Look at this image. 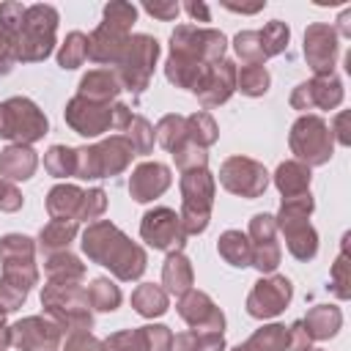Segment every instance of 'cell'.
I'll use <instances>...</instances> for the list:
<instances>
[{"label": "cell", "instance_id": "cell-1", "mask_svg": "<svg viewBox=\"0 0 351 351\" xmlns=\"http://www.w3.org/2000/svg\"><path fill=\"white\" fill-rule=\"evenodd\" d=\"M228 49V38L217 27L178 25L170 36V55L165 63V77L176 88L195 90L208 71L211 63L222 60Z\"/></svg>", "mask_w": 351, "mask_h": 351}, {"label": "cell", "instance_id": "cell-2", "mask_svg": "<svg viewBox=\"0 0 351 351\" xmlns=\"http://www.w3.org/2000/svg\"><path fill=\"white\" fill-rule=\"evenodd\" d=\"M82 252L88 255V261L104 266L112 271L115 280L121 282H132L140 280L145 266H148V255L140 244H134L118 225H112L110 219H96L82 230Z\"/></svg>", "mask_w": 351, "mask_h": 351}, {"label": "cell", "instance_id": "cell-3", "mask_svg": "<svg viewBox=\"0 0 351 351\" xmlns=\"http://www.w3.org/2000/svg\"><path fill=\"white\" fill-rule=\"evenodd\" d=\"M41 304L44 315L52 318L66 335L71 332H90L93 326V313L88 302V291L82 282H52L41 288Z\"/></svg>", "mask_w": 351, "mask_h": 351}, {"label": "cell", "instance_id": "cell-4", "mask_svg": "<svg viewBox=\"0 0 351 351\" xmlns=\"http://www.w3.org/2000/svg\"><path fill=\"white\" fill-rule=\"evenodd\" d=\"M313 208H315L313 195L304 192L296 197H282L280 211L274 217V225L285 236V247L296 261H313L318 252V233L310 225Z\"/></svg>", "mask_w": 351, "mask_h": 351}, {"label": "cell", "instance_id": "cell-5", "mask_svg": "<svg viewBox=\"0 0 351 351\" xmlns=\"http://www.w3.org/2000/svg\"><path fill=\"white\" fill-rule=\"evenodd\" d=\"M55 33H58V11L47 3H36L25 8V19L19 27V36L11 47V60L22 63H38L52 55L55 49Z\"/></svg>", "mask_w": 351, "mask_h": 351}, {"label": "cell", "instance_id": "cell-6", "mask_svg": "<svg viewBox=\"0 0 351 351\" xmlns=\"http://www.w3.org/2000/svg\"><path fill=\"white\" fill-rule=\"evenodd\" d=\"M178 186H181V211H178L181 228L186 236H197L208 228L217 181H214L208 167H200V170L181 173Z\"/></svg>", "mask_w": 351, "mask_h": 351}, {"label": "cell", "instance_id": "cell-7", "mask_svg": "<svg viewBox=\"0 0 351 351\" xmlns=\"http://www.w3.org/2000/svg\"><path fill=\"white\" fill-rule=\"evenodd\" d=\"M74 151H77V170H74V176L82 178V181L118 176L134 159L132 143L123 134H112V137H107V140H101L96 145H82V148H74Z\"/></svg>", "mask_w": 351, "mask_h": 351}, {"label": "cell", "instance_id": "cell-8", "mask_svg": "<svg viewBox=\"0 0 351 351\" xmlns=\"http://www.w3.org/2000/svg\"><path fill=\"white\" fill-rule=\"evenodd\" d=\"M49 132L47 115L27 96H11L0 101V137L11 145H33Z\"/></svg>", "mask_w": 351, "mask_h": 351}, {"label": "cell", "instance_id": "cell-9", "mask_svg": "<svg viewBox=\"0 0 351 351\" xmlns=\"http://www.w3.org/2000/svg\"><path fill=\"white\" fill-rule=\"evenodd\" d=\"M156 58H159V41L154 36H145V33L129 36L121 60L112 66V71L121 80V88L123 90H132L134 96L143 93L148 88L151 77H154Z\"/></svg>", "mask_w": 351, "mask_h": 351}, {"label": "cell", "instance_id": "cell-10", "mask_svg": "<svg viewBox=\"0 0 351 351\" xmlns=\"http://www.w3.org/2000/svg\"><path fill=\"white\" fill-rule=\"evenodd\" d=\"M288 145H291V154L296 156V162H302L307 167L326 165L335 151L329 123L313 112L296 118V123L291 126V134H288Z\"/></svg>", "mask_w": 351, "mask_h": 351}, {"label": "cell", "instance_id": "cell-11", "mask_svg": "<svg viewBox=\"0 0 351 351\" xmlns=\"http://www.w3.org/2000/svg\"><path fill=\"white\" fill-rule=\"evenodd\" d=\"M140 236L148 247L159 250V252H181L184 244H186V233L181 228V219L173 208L167 206H156L151 211L143 214V222H140Z\"/></svg>", "mask_w": 351, "mask_h": 351}, {"label": "cell", "instance_id": "cell-12", "mask_svg": "<svg viewBox=\"0 0 351 351\" xmlns=\"http://www.w3.org/2000/svg\"><path fill=\"white\" fill-rule=\"evenodd\" d=\"M219 184L247 200H255L266 192L269 186V173L261 162L250 159V156H228L219 167Z\"/></svg>", "mask_w": 351, "mask_h": 351}, {"label": "cell", "instance_id": "cell-13", "mask_svg": "<svg viewBox=\"0 0 351 351\" xmlns=\"http://www.w3.org/2000/svg\"><path fill=\"white\" fill-rule=\"evenodd\" d=\"M291 296H293V285L288 277H282V274L261 277L247 296V315H252L258 321L274 318L288 307Z\"/></svg>", "mask_w": 351, "mask_h": 351}, {"label": "cell", "instance_id": "cell-14", "mask_svg": "<svg viewBox=\"0 0 351 351\" xmlns=\"http://www.w3.org/2000/svg\"><path fill=\"white\" fill-rule=\"evenodd\" d=\"M247 239H250V247H252V266L261 274H271L280 266V258H282L274 217L271 214H255L250 219Z\"/></svg>", "mask_w": 351, "mask_h": 351}, {"label": "cell", "instance_id": "cell-15", "mask_svg": "<svg viewBox=\"0 0 351 351\" xmlns=\"http://www.w3.org/2000/svg\"><path fill=\"white\" fill-rule=\"evenodd\" d=\"M337 30L326 22H315L307 27L304 33V60L313 69V77H326L335 74V63H337Z\"/></svg>", "mask_w": 351, "mask_h": 351}, {"label": "cell", "instance_id": "cell-16", "mask_svg": "<svg viewBox=\"0 0 351 351\" xmlns=\"http://www.w3.org/2000/svg\"><path fill=\"white\" fill-rule=\"evenodd\" d=\"M63 118L71 126V132H77L82 137H101L104 132L112 129V104L88 101L82 96H74V99H69Z\"/></svg>", "mask_w": 351, "mask_h": 351}, {"label": "cell", "instance_id": "cell-17", "mask_svg": "<svg viewBox=\"0 0 351 351\" xmlns=\"http://www.w3.org/2000/svg\"><path fill=\"white\" fill-rule=\"evenodd\" d=\"M178 315L200 335H222L225 332V315L214 304V299L203 291L189 288L184 296H178Z\"/></svg>", "mask_w": 351, "mask_h": 351}, {"label": "cell", "instance_id": "cell-18", "mask_svg": "<svg viewBox=\"0 0 351 351\" xmlns=\"http://www.w3.org/2000/svg\"><path fill=\"white\" fill-rule=\"evenodd\" d=\"M343 101V82L337 74H326V77H313L302 85L293 88L291 93V107L299 112L307 110H335Z\"/></svg>", "mask_w": 351, "mask_h": 351}, {"label": "cell", "instance_id": "cell-19", "mask_svg": "<svg viewBox=\"0 0 351 351\" xmlns=\"http://www.w3.org/2000/svg\"><path fill=\"white\" fill-rule=\"evenodd\" d=\"M63 329L47 315H27L11 326V346L19 351H55Z\"/></svg>", "mask_w": 351, "mask_h": 351}, {"label": "cell", "instance_id": "cell-20", "mask_svg": "<svg viewBox=\"0 0 351 351\" xmlns=\"http://www.w3.org/2000/svg\"><path fill=\"white\" fill-rule=\"evenodd\" d=\"M233 90H236V63L222 58L208 66V71L203 74L200 85L192 93L203 107H219L233 96Z\"/></svg>", "mask_w": 351, "mask_h": 351}, {"label": "cell", "instance_id": "cell-21", "mask_svg": "<svg viewBox=\"0 0 351 351\" xmlns=\"http://www.w3.org/2000/svg\"><path fill=\"white\" fill-rule=\"evenodd\" d=\"M129 30L115 27L110 22H101L90 36H88V60L101 63V66H115L126 49L129 41Z\"/></svg>", "mask_w": 351, "mask_h": 351}, {"label": "cell", "instance_id": "cell-22", "mask_svg": "<svg viewBox=\"0 0 351 351\" xmlns=\"http://www.w3.org/2000/svg\"><path fill=\"white\" fill-rule=\"evenodd\" d=\"M170 184H173V176H170L167 165H162V162H143L129 176V195L137 203H148V200L159 197Z\"/></svg>", "mask_w": 351, "mask_h": 351}, {"label": "cell", "instance_id": "cell-23", "mask_svg": "<svg viewBox=\"0 0 351 351\" xmlns=\"http://www.w3.org/2000/svg\"><path fill=\"white\" fill-rule=\"evenodd\" d=\"M38 167V156L30 145H8L0 151V178L5 181H27Z\"/></svg>", "mask_w": 351, "mask_h": 351}, {"label": "cell", "instance_id": "cell-24", "mask_svg": "<svg viewBox=\"0 0 351 351\" xmlns=\"http://www.w3.org/2000/svg\"><path fill=\"white\" fill-rule=\"evenodd\" d=\"M121 80L112 69H93L88 71L82 80H80V90L77 96L88 99V101H101V104H110L118 93H121Z\"/></svg>", "mask_w": 351, "mask_h": 351}, {"label": "cell", "instance_id": "cell-25", "mask_svg": "<svg viewBox=\"0 0 351 351\" xmlns=\"http://www.w3.org/2000/svg\"><path fill=\"white\" fill-rule=\"evenodd\" d=\"M85 200V189H80L77 184H55L47 195V214L52 219H71L77 222L80 208Z\"/></svg>", "mask_w": 351, "mask_h": 351}, {"label": "cell", "instance_id": "cell-26", "mask_svg": "<svg viewBox=\"0 0 351 351\" xmlns=\"http://www.w3.org/2000/svg\"><path fill=\"white\" fill-rule=\"evenodd\" d=\"M195 282V271H192V261L184 252H170L165 266H162V288L167 291V296H184Z\"/></svg>", "mask_w": 351, "mask_h": 351}, {"label": "cell", "instance_id": "cell-27", "mask_svg": "<svg viewBox=\"0 0 351 351\" xmlns=\"http://www.w3.org/2000/svg\"><path fill=\"white\" fill-rule=\"evenodd\" d=\"M77 233H80V222H71V219H49L41 228V233H38L36 250L44 252V255L66 252L69 244L77 239Z\"/></svg>", "mask_w": 351, "mask_h": 351}, {"label": "cell", "instance_id": "cell-28", "mask_svg": "<svg viewBox=\"0 0 351 351\" xmlns=\"http://www.w3.org/2000/svg\"><path fill=\"white\" fill-rule=\"evenodd\" d=\"M310 167L296 162V159H288V162H280L277 170H274V184L280 189L282 197H296V195H304L310 192Z\"/></svg>", "mask_w": 351, "mask_h": 351}, {"label": "cell", "instance_id": "cell-29", "mask_svg": "<svg viewBox=\"0 0 351 351\" xmlns=\"http://www.w3.org/2000/svg\"><path fill=\"white\" fill-rule=\"evenodd\" d=\"M310 340H329L337 335L340 324H343V313L335 304H315L304 318H302Z\"/></svg>", "mask_w": 351, "mask_h": 351}, {"label": "cell", "instance_id": "cell-30", "mask_svg": "<svg viewBox=\"0 0 351 351\" xmlns=\"http://www.w3.org/2000/svg\"><path fill=\"white\" fill-rule=\"evenodd\" d=\"M132 307L134 313H140L143 318H159L167 313L170 307V296L162 285H154V282H143L132 291Z\"/></svg>", "mask_w": 351, "mask_h": 351}, {"label": "cell", "instance_id": "cell-31", "mask_svg": "<svg viewBox=\"0 0 351 351\" xmlns=\"http://www.w3.org/2000/svg\"><path fill=\"white\" fill-rule=\"evenodd\" d=\"M217 252L225 263H230L236 269L252 266V247H250L247 233H241V230H225L217 241Z\"/></svg>", "mask_w": 351, "mask_h": 351}, {"label": "cell", "instance_id": "cell-32", "mask_svg": "<svg viewBox=\"0 0 351 351\" xmlns=\"http://www.w3.org/2000/svg\"><path fill=\"white\" fill-rule=\"evenodd\" d=\"M44 271H47V280H52V282H82V277H85V263H82L74 252L66 250V252L47 255Z\"/></svg>", "mask_w": 351, "mask_h": 351}, {"label": "cell", "instance_id": "cell-33", "mask_svg": "<svg viewBox=\"0 0 351 351\" xmlns=\"http://www.w3.org/2000/svg\"><path fill=\"white\" fill-rule=\"evenodd\" d=\"M233 351H288V329L282 324H266L255 329Z\"/></svg>", "mask_w": 351, "mask_h": 351}, {"label": "cell", "instance_id": "cell-34", "mask_svg": "<svg viewBox=\"0 0 351 351\" xmlns=\"http://www.w3.org/2000/svg\"><path fill=\"white\" fill-rule=\"evenodd\" d=\"M88 302H90V310H99V313H112L118 310L121 304V288L110 280V277H96L88 288Z\"/></svg>", "mask_w": 351, "mask_h": 351}, {"label": "cell", "instance_id": "cell-35", "mask_svg": "<svg viewBox=\"0 0 351 351\" xmlns=\"http://www.w3.org/2000/svg\"><path fill=\"white\" fill-rule=\"evenodd\" d=\"M269 71L263 63H247L241 69H236V90H241L244 96H263L269 90Z\"/></svg>", "mask_w": 351, "mask_h": 351}, {"label": "cell", "instance_id": "cell-36", "mask_svg": "<svg viewBox=\"0 0 351 351\" xmlns=\"http://www.w3.org/2000/svg\"><path fill=\"white\" fill-rule=\"evenodd\" d=\"M25 8L22 3H3L0 5V47L3 52L11 58V47L19 36V27H22V19H25Z\"/></svg>", "mask_w": 351, "mask_h": 351}, {"label": "cell", "instance_id": "cell-37", "mask_svg": "<svg viewBox=\"0 0 351 351\" xmlns=\"http://www.w3.org/2000/svg\"><path fill=\"white\" fill-rule=\"evenodd\" d=\"M219 137V129H217V121L206 112V110H197L192 115H186V140L200 145V148H208L214 145Z\"/></svg>", "mask_w": 351, "mask_h": 351}, {"label": "cell", "instance_id": "cell-38", "mask_svg": "<svg viewBox=\"0 0 351 351\" xmlns=\"http://www.w3.org/2000/svg\"><path fill=\"white\" fill-rule=\"evenodd\" d=\"M154 137H156V143H159L162 148L176 151V148L186 140V118L178 115V112L162 115L159 123H156V129H154Z\"/></svg>", "mask_w": 351, "mask_h": 351}, {"label": "cell", "instance_id": "cell-39", "mask_svg": "<svg viewBox=\"0 0 351 351\" xmlns=\"http://www.w3.org/2000/svg\"><path fill=\"white\" fill-rule=\"evenodd\" d=\"M170 351H225V337L222 335H200L195 329L181 332L173 337Z\"/></svg>", "mask_w": 351, "mask_h": 351}, {"label": "cell", "instance_id": "cell-40", "mask_svg": "<svg viewBox=\"0 0 351 351\" xmlns=\"http://www.w3.org/2000/svg\"><path fill=\"white\" fill-rule=\"evenodd\" d=\"M288 38H291V27L280 19H271L266 22L261 30H258V41H261V49H263V58H274L280 55L285 47H288Z\"/></svg>", "mask_w": 351, "mask_h": 351}, {"label": "cell", "instance_id": "cell-41", "mask_svg": "<svg viewBox=\"0 0 351 351\" xmlns=\"http://www.w3.org/2000/svg\"><path fill=\"white\" fill-rule=\"evenodd\" d=\"M85 60H88V36L80 30H71L58 49V66L60 69H77Z\"/></svg>", "mask_w": 351, "mask_h": 351}, {"label": "cell", "instance_id": "cell-42", "mask_svg": "<svg viewBox=\"0 0 351 351\" xmlns=\"http://www.w3.org/2000/svg\"><path fill=\"white\" fill-rule=\"evenodd\" d=\"M44 170L55 178H69L77 170V151L69 145H49L44 154Z\"/></svg>", "mask_w": 351, "mask_h": 351}, {"label": "cell", "instance_id": "cell-43", "mask_svg": "<svg viewBox=\"0 0 351 351\" xmlns=\"http://www.w3.org/2000/svg\"><path fill=\"white\" fill-rule=\"evenodd\" d=\"M11 261H36V241L22 233H8L0 239V263Z\"/></svg>", "mask_w": 351, "mask_h": 351}, {"label": "cell", "instance_id": "cell-44", "mask_svg": "<svg viewBox=\"0 0 351 351\" xmlns=\"http://www.w3.org/2000/svg\"><path fill=\"white\" fill-rule=\"evenodd\" d=\"M123 137L132 143L134 156H145V154L154 151V140H156V137H154V126H151L148 118H143V115H132V123L126 126Z\"/></svg>", "mask_w": 351, "mask_h": 351}, {"label": "cell", "instance_id": "cell-45", "mask_svg": "<svg viewBox=\"0 0 351 351\" xmlns=\"http://www.w3.org/2000/svg\"><path fill=\"white\" fill-rule=\"evenodd\" d=\"M329 285L335 291L337 299H348L351 296V263H348V233L343 236V247H340V255L337 261L332 263V274H329Z\"/></svg>", "mask_w": 351, "mask_h": 351}, {"label": "cell", "instance_id": "cell-46", "mask_svg": "<svg viewBox=\"0 0 351 351\" xmlns=\"http://www.w3.org/2000/svg\"><path fill=\"white\" fill-rule=\"evenodd\" d=\"M173 159H176V167H178L181 173L200 170V167L208 165V154H206V148H200V145H195V143H189V140H184V143L173 151Z\"/></svg>", "mask_w": 351, "mask_h": 351}, {"label": "cell", "instance_id": "cell-47", "mask_svg": "<svg viewBox=\"0 0 351 351\" xmlns=\"http://www.w3.org/2000/svg\"><path fill=\"white\" fill-rule=\"evenodd\" d=\"M233 49L244 60V66L247 63H263L266 60L263 58V49H261V41H258V30H241V33H236Z\"/></svg>", "mask_w": 351, "mask_h": 351}, {"label": "cell", "instance_id": "cell-48", "mask_svg": "<svg viewBox=\"0 0 351 351\" xmlns=\"http://www.w3.org/2000/svg\"><path fill=\"white\" fill-rule=\"evenodd\" d=\"M104 22H110V25L123 27V30H129V33H132V25L137 22V5L123 3V0L107 3V5H104Z\"/></svg>", "mask_w": 351, "mask_h": 351}, {"label": "cell", "instance_id": "cell-49", "mask_svg": "<svg viewBox=\"0 0 351 351\" xmlns=\"http://www.w3.org/2000/svg\"><path fill=\"white\" fill-rule=\"evenodd\" d=\"M107 211V192L93 186V189H85V200H82V208H80V217L77 222H96L101 214Z\"/></svg>", "mask_w": 351, "mask_h": 351}, {"label": "cell", "instance_id": "cell-50", "mask_svg": "<svg viewBox=\"0 0 351 351\" xmlns=\"http://www.w3.org/2000/svg\"><path fill=\"white\" fill-rule=\"evenodd\" d=\"M140 337H143V351H170L173 343V332L162 324L140 326Z\"/></svg>", "mask_w": 351, "mask_h": 351}, {"label": "cell", "instance_id": "cell-51", "mask_svg": "<svg viewBox=\"0 0 351 351\" xmlns=\"http://www.w3.org/2000/svg\"><path fill=\"white\" fill-rule=\"evenodd\" d=\"M101 343H104V351H143L140 329H121Z\"/></svg>", "mask_w": 351, "mask_h": 351}, {"label": "cell", "instance_id": "cell-52", "mask_svg": "<svg viewBox=\"0 0 351 351\" xmlns=\"http://www.w3.org/2000/svg\"><path fill=\"white\" fill-rule=\"evenodd\" d=\"M27 293H30V291H25V288H19V285H14V282H8V280L0 277V310H3V313L19 310V307L25 304Z\"/></svg>", "mask_w": 351, "mask_h": 351}, {"label": "cell", "instance_id": "cell-53", "mask_svg": "<svg viewBox=\"0 0 351 351\" xmlns=\"http://www.w3.org/2000/svg\"><path fill=\"white\" fill-rule=\"evenodd\" d=\"M63 351H104V343L90 332H71L66 335Z\"/></svg>", "mask_w": 351, "mask_h": 351}, {"label": "cell", "instance_id": "cell-54", "mask_svg": "<svg viewBox=\"0 0 351 351\" xmlns=\"http://www.w3.org/2000/svg\"><path fill=\"white\" fill-rule=\"evenodd\" d=\"M143 8H145L151 16L162 19V22H173V19L181 14V5H178L176 0H145Z\"/></svg>", "mask_w": 351, "mask_h": 351}, {"label": "cell", "instance_id": "cell-55", "mask_svg": "<svg viewBox=\"0 0 351 351\" xmlns=\"http://www.w3.org/2000/svg\"><path fill=\"white\" fill-rule=\"evenodd\" d=\"M22 203H25L22 192H19V189H16L11 181L0 178V211L14 214V211H19V208H22Z\"/></svg>", "mask_w": 351, "mask_h": 351}, {"label": "cell", "instance_id": "cell-56", "mask_svg": "<svg viewBox=\"0 0 351 351\" xmlns=\"http://www.w3.org/2000/svg\"><path fill=\"white\" fill-rule=\"evenodd\" d=\"M310 343H313V340H310V335H307L302 318L293 321V324L288 326V351H307V348H313Z\"/></svg>", "mask_w": 351, "mask_h": 351}, {"label": "cell", "instance_id": "cell-57", "mask_svg": "<svg viewBox=\"0 0 351 351\" xmlns=\"http://www.w3.org/2000/svg\"><path fill=\"white\" fill-rule=\"evenodd\" d=\"M348 110H343V112H337L335 115V121H332V126H329V132H332V140H337L340 145H351V129H348Z\"/></svg>", "mask_w": 351, "mask_h": 351}, {"label": "cell", "instance_id": "cell-58", "mask_svg": "<svg viewBox=\"0 0 351 351\" xmlns=\"http://www.w3.org/2000/svg\"><path fill=\"white\" fill-rule=\"evenodd\" d=\"M184 11L197 22H211V11H208V5L206 3H195V0H189V3H184Z\"/></svg>", "mask_w": 351, "mask_h": 351}, {"label": "cell", "instance_id": "cell-59", "mask_svg": "<svg viewBox=\"0 0 351 351\" xmlns=\"http://www.w3.org/2000/svg\"><path fill=\"white\" fill-rule=\"evenodd\" d=\"M222 5L228 8V11H236V14H258L263 5H266V0H258V3H233V0H222Z\"/></svg>", "mask_w": 351, "mask_h": 351}, {"label": "cell", "instance_id": "cell-60", "mask_svg": "<svg viewBox=\"0 0 351 351\" xmlns=\"http://www.w3.org/2000/svg\"><path fill=\"white\" fill-rule=\"evenodd\" d=\"M11 346V326H5V321L0 324V351H5Z\"/></svg>", "mask_w": 351, "mask_h": 351}, {"label": "cell", "instance_id": "cell-61", "mask_svg": "<svg viewBox=\"0 0 351 351\" xmlns=\"http://www.w3.org/2000/svg\"><path fill=\"white\" fill-rule=\"evenodd\" d=\"M11 66H14V60H11V58L3 52V47H0V74H8Z\"/></svg>", "mask_w": 351, "mask_h": 351}, {"label": "cell", "instance_id": "cell-62", "mask_svg": "<svg viewBox=\"0 0 351 351\" xmlns=\"http://www.w3.org/2000/svg\"><path fill=\"white\" fill-rule=\"evenodd\" d=\"M348 16H351V14L346 11V14H340V19H337V22H340V33H343V36H351V30H348Z\"/></svg>", "mask_w": 351, "mask_h": 351}, {"label": "cell", "instance_id": "cell-63", "mask_svg": "<svg viewBox=\"0 0 351 351\" xmlns=\"http://www.w3.org/2000/svg\"><path fill=\"white\" fill-rule=\"evenodd\" d=\"M3 321H5V313H3V310H0V324H3Z\"/></svg>", "mask_w": 351, "mask_h": 351}, {"label": "cell", "instance_id": "cell-64", "mask_svg": "<svg viewBox=\"0 0 351 351\" xmlns=\"http://www.w3.org/2000/svg\"><path fill=\"white\" fill-rule=\"evenodd\" d=\"M307 351H324V348H307Z\"/></svg>", "mask_w": 351, "mask_h": 351}]
</instances>
